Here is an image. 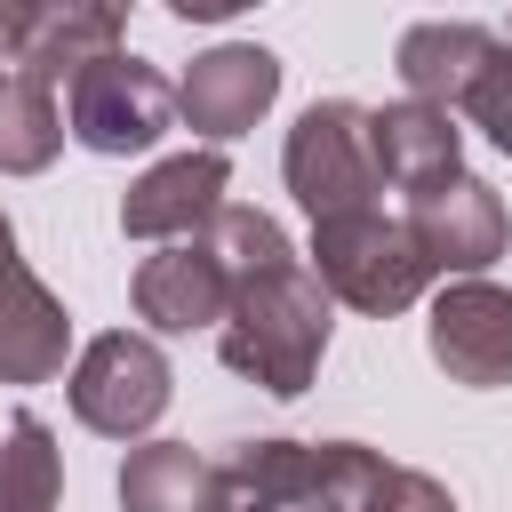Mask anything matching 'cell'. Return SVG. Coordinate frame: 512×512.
Returning <instances> with one entry per match:
<instances>
[{"instance_id": "1", "label": "cell", "mask_w": 512, "mask_h": 512, "mask_svg": "<svg viewBox=\"0 0 512 512\" xmlns=\"http://www.w3.org/2000/svg\"><path fill=\"white\" fill-rule=\"evenodd\" d=\"M328 312H336V296L320 288L312 264L264 272V280L232 288V312H224V328H216V352H224V368L248 376L256 392L296 400V392H312V376H320V360H328V328H336Z\"/></svg>"}, {"instance_id": "2", "label": "cell", "mask_w": 512, "mask_h": 512, "mask_svg": "<svg viewBox=\"0 0 512 512\" xmlns=\"http://www.w3.org/2000/svg\"><path fill=\"white\" fill-rule=\"evenodd\" d=\"M384 472L360 440H232L216 456V512H368Z\"/></svg>"}, {"instance_id": "3", "label": "cell", "mask_w": 512, "mask_h": 512, "mask_svg": "<svg viewBox=\"0 0 512 512\" xmlns=\"http://www.w3.org/2000/svg\"><path fill=\"white\" fill-rule=\"evenodd\" d=\"M304 264L320 272V288H328L336 304H352V312H368V320H392V312H408V304L432 288V264L416 256L408 224L384 216V208H352V216L312 224V256H304Z\"/></svg>"}, {"instance_id": "4", "label": "cell", "mask_w": 512, "mask_h": 512, "mask_svg": "<svg viewBox=\"0 0 512 512\" xmlns=\"http://www.w3.org/2000/svg\"><path fill=\"white\" fill-rule=\"evenodd\" d=\"M168 128H176V80L160 64H144L136 48L96 56L88 72L64 80V136L80 152H96V160L152 152Z\"/></svg>"}, {"instance_id": "5", "label": "cell", "mask_w": 512, "mask_h": 512, "mask_svg": "<svg viewBox=\"0 0 512 512\" xmlns=\"http://www.w3.org/2000/svg\"><path fill=\"white\" fill-rule=\"evenodd\" d=\"M280 176H288V192H296V208L312 224L376 208L384 176H376V152H368V104H352V96L304 104L288 144H280Z\"/></svg>"}, {"instance_id": "6", "label": "cell", "mask_w": 512, "mask_h": 512, "mask_svg": "<svg viewBox=\"0 0 512 512\" xmlns=\"http://www.w3.org/2000/svg\"><path fill=\"white\" fill-rule=\"evenodd\" d=\"M64 392H72V416L96 440H144L176 400V368L144 328H104V336L80 344Z\"/></svg>"}, {"instance_id": "7", "label": "cell", "mask_w": 512, "mask_h": 512, "mask_svg": "<svg viewBox=\"0 0 512 512\" xmlns=\"http://www.w3.org/2000/svg\"><path fill=\"white\" fill-rule=\"evenodd\" d=\"M400 224H408L416 256L432 264V280H480V272L504 256V240H512V216H504L496 184L472 176V168H464V176H440V184H424V192H408Z\"/></svg>"}, {"instance_id": "8", "label": "cell", "mask_w": 512, "mask_h": 512, "mask_svg": "<svg viewBox=\"0 0 512 512\" xmlns=\"http://www.w3.org/2000/svg\"><path fill=\"white\" fill-rule=\"evenodd\" d=\"M272 96H280V56H272L264 40H216V48H200V56L184 64V80H176V120L224 152L232 136H248V128L272 112Z\"/></svg>"}, {"instance_id": "9", "label": "cell", "mask_w": 512, "mask_h": 512, "mask_svg": "<svg viewBox=\"0 0 512 512\" xmlns=\"http://www.w3.org/2000/svg\"><path fill=\"white\" fill-rule=\"evenodd\" d=\"M424 352L448 384L464 392H504L512 384V288L496 280H448L424 320Z\"/></svg>"}, {"instance_id": "10", "label": "cell", "mask_w": 512, "mask_h": 512, "mask_svg": "<svg viewBox=\"0 0 512 512\" xmlns=\"http://www.w3.org/2000/svg\"><path fill=\"white\" fill-rule=\"evenodd\" d=\"M64 352H72V312H64V296L24 264L16 224H8V208H0V384L32 392V384L64 376Z\"/></svg>"}, {"instance_id": "11", "label": "cell", "mask_w": 512, "mask_h": 512, "mask_svg": "<svg viewBox=\"0 0 512 512\" xmlns=\"http://www.w3.org/2000/svg\"><path fill=\"white\" fill-rule=\"evenodd\" d=\"M224 192H232V160L216 152V144H200V152H168V160H152L128 192H120V232L128 240H200L208 224H216V208H224Z\"/></svg>"}, {"instance_id": "12", "label": "cell", "mask_w": 512, "mask_h": 512, "mask_svg": "<svg viewBox=\"0 0 512 512\" xmlns=\"http://www.w3.org/2000/svg\"><path fill=\"white\" fill-rule=\"evenodd\" d=\"M128 296H136V320H144L152 336L224 328V312H232V280H224V264H216L200 240H168V248H152V256L136 264Z\"/></svg>"}, {"instance_id": "13", "label": "cell", "mask_w": 512, "mask_h": 512, "mask_svg": "<svg viewBox=\"0 0 512 512\" xmlns=\"http://www.w3.org/2000/svg\"><path fill=\"white\" fill-rule=\"evenodd\" d=\"M496 40H504V32H488V24H472V16H424V24H408V32H400L392 72H400V88H408L416 104L464 112V96L480 88V72H488Z\"/></svg>"}, {"instance_id": "14", "label": "cell", "mask_w": 512, "mask_h": 512, "mask_svg": "<svg viewBox=\"0 0 512 512\" xmlns=\"http://www.w3.org/2000/svg\"><path fill=\"white\" fill-rule=\"evenodd\" d=\"M368 152H376V176L392 192H424L440 176H464V128H456V112L416 104V96L368 104Z\"/></svg>"}, {"instance_id": "15", "label": "cell", "mask_w": 512, "mask_h": 512, "mask_svg": "<svg viewBox=\"0 0 512 512\" xmlns=\"http://www.w3.org/2000/svg\"><path fill=\"white\" fill-rule=\"evenodd\" d=\"M120 40H128V16H120V8H104V0H56V8H32L16 64L64 88V80L88 72L96 56H120Z\"/></svg>"}, {"instance_id": "16", "label": "cell", "mask_w": 512, "mask_h": 512, "mask_svg": "<svg viewBox=\"0 0 512 512\" xmlns=\"http://www.w3.org/2000/svg\"><path fill=\"white\" fill-rule=\"evenodd\" d=\"M120 512H216V464L192 440H144L120 456Z\"/></svg>"}, {"instance_id": "17", "label": "cell", "mask_w": 512, "mask_h": 512, "mask_svg": "<svg viewBox=\"0 0 512 512\" xmlns=\"http://www.w3.org/2000/svg\"><path fill=\"white\" fill-rule=\"evenodd\" d=\"M56 152H64L56 80H40V72L16 64V80H8V96H0V176H40Z\"/></svg>"}, {"instance_id": "18", "label": "cell", "mask_w": 512, "mask_h": 512, "mask_svg": "<svg viewBox=\"0 0 512 512\" xmlns=\"http://www.w3.org/2000/svg\"><path fill=\"white\" fill-rule=\"evenodd\" d=\"M56 496H64V448L32 408H16L0 424V512H56Z\"/></svg>"}, {"instance_id": "19", "label": "cell", "mask_w": 512, "mask_h": 512, "mask_svg": "<svg viewBox=\"0 0 512 512\" xmlns=\"http://www.w3.org/2000/svg\"><path fill=\"white\" fill-rule=\"evenodd\" d=\"M200 248L224 264V280H232V288H248V280H264V272H288V264H304V256L288 248L280 216H264V208H240V200H224V208H216V224L200 232Z\"/></svg>"}, {"instance_id": "20", "label": "cell", "mask_w": 512, "mask_h": 512, "mask_svg": "<svg viewBox=\"0 0 512 512\" xmlns=\"http://www.w3.org/2000/svg\"><path fill=\"white\" fill-rule=\"evenodd\" d=\"M464 120H472L496 152H512V40H496V56H488L480 88L464 96Z\"/></svg>"}, {"instance_id": "21", "label": "cell", "mask_w": 512, "mask_h": 512, "mask_svg": "<svg viewBox=\"0 0 512 512\" xmlns=\"http://www.w3.org/2000/svg\"><path fill=\"white\" fill-rule=\"evenodd\" d=\"M368 512H464V504H456V496H448L432 472H416V464H392Z\"/></svg>"}, {"instance_id": "22", "label": "cell", "mask_w": 512, "mask_h": 512, "mask_svg": "<svg viewBox=\"0 0 512 512\" xmlns=\"http://www.w3.org/2000/svg\"><path fill=\"white\" fill-rule=\"evenodd\" d=\"M24 24H32V8H24V0H0V96H8V80H16V48H24Z\"/></svg>"}, {"instance_id": "23", "label": "cell", "mask_w": 512, "mask_h": 512, "mask_svg": "<svg viewBox=\"0 0 512 512\" xmlns=\"http://www.w3.org/2000/svg\"><path fill=\"white\" fill-rule=\"evenodd\" d=\"M504 40H512V32H504Z\"/></svg>"}]
</instances>
